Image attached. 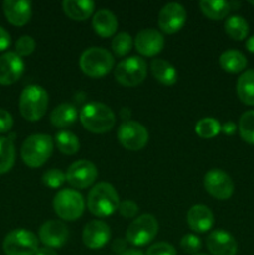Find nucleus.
Listing matches in <instances>:
<instances>
[{
    "instance_id": "nucleus-37",
    "label": "nucleus",
    "mask_w": 254,
    "mask_h": 255,
    "mask_svg": "<svg viewBox=\"0 0 254 255\" xmlns=\"http://www.w3.org/2000/svg\"><path fill=\"white\" fill-rule=\"evenodd\" d=\"M146 255H177V252L172 244L158 242L147 249Z\"/></svg>"
},
{
    "instance_id": "nucleus-26",
    "label": "nucleus",
    "mask_w": 254,
    "mask_h": 255,
    "mask_svg": "<svg viewBox=\"0 0 254 255\" xmlns=\"http://www.w3.org/2000/svg\"><path fill=\"white\" fill-rule=\"evenodd\" d=\"M237 95L244 105L254 106V70H247L239 76Z\"/></svg>"
},
{
    "instance_id": "nucleus-18",
    "label": "nucleus",
    "mask_w": 254,
    "mask_h": 255,
    "mask_svg": "<svg viewBox=\"0 0 254 255\" xmlns=\"http://www.w3.org/2000/svg\"><path fill=\"white\" fill-rule=\"evenodd\" d=\"M207 248L212 255H236L238 252V244L228 232L217 229L207 238Z\"/></svg>"
},
{
    "instance_id": "nucleus-24",
    "label": "nucleus",
    "mask_w": 254,
    "mask_h": 255,
    "mask_svg": "<svg viewBox=\"0 0 254 255\" xmlns=\"http://www.w3.org/2000/svg\"><path fill=\"white\" fill-rule=\"evenodd\" d=\"M151 71L157 81L163 85H167V86L176 84L177 77H178L176 69L168 61L163 59L152 60Z\"/></svg>"
},
{
    "instance_id": "nucleus-11",
    "label": "nucleus",
    "mask_w": 254,
    "mask_h": 255,
    "mask_svg": "<svg viewBox=\"0 0 254 255\" xmlns=\"http://www.w3.org/2000/svg\"><path fill=\"white\" fill-rule=\"evenodd\" d=\"M204 189L219 201H226L234 192V183L231 177L222 169L214 168L206 173L203 179Z\"/></svg>"
},
{
    "instance_id": "nucleus-13",
    "label": "nucleus",
    "mask_w": 254,
    "mask_h": 255,
    "mask_svg": "<svg viewBox=\"0 0 254 255\" xmlns=\"http://www.w3.org/2000/svg\"><path fill=\"white\" fill-rule=\"evenodd\" d=\"M186 20V9L178 2H169L159 11L158 26L166 34H176L184 26Z\"/></svg>"
},
{
    "instance_id": "nucleus-33",
    "label": "nucleus",
    "mask_w": 254,
    "mask_h": 255,
    "mask_svg": "<svg viewBox=\"0 0 254 255\" xmlns=\"http://www.w3.org/2000/svg\"><path fill=\"white\" fill-rule=\"evenodd\" d=\"M132 45H133L132 37L127 32H120V34H117L111 42L112 51H114V54L116 56L120 57L126 56L131 51Z\"/></svg>"
},
{
    "instance_id": "nucleus-28",
    "label": "nucleus",
    "mask_w": 254,
    "mask_h": 255,
    "mask_svg": "<svg viewBox=\"0 0 254 255\" xmlns=\"http://www.w3.org/2000/svg\"><path fill=\"white\" fill-rule=\"evenodd\" d=\"M15 144L9 137H0V174H4L12 168L15 163Z\"/></svg>"
},
{
    "instance_id": "nucleus-31",
    "label": "nucleus",
    "mask_w": 254,
    "mask_h": 255,
    "mask_svg": "<svg viewBox=\"0 0 254 255\" xmlns=\"http://www.w3.org/2000/svg\"><path fill=\"white\" fill-rule=\"evenodd\" d=\"M221 124L213 117H204L196 125V133L201 138L209 139L216 137L221 132Z\"/></svg>"
},
{
    "instance_id": "nucleus-30",
    "label": "nucleus",
    "mask_w": 254,
    "mask_h": 255,
    "mask_svg": "<svg viewBox=\"0 0 254 255\" xmlns=\"http://www.w3.org/2000/svg\"><path fill=\"white\" fill-rule=\"evenodd\" d=\"M55 142H56L59 151L67 156L77 153L80 149L79 138L70 131H60L59 133H56Z\"/></svg>"
},
{
    "instance_id": "nucleus-1",
    "label": "nucleus",
    "mask_w": 254,
    "mask_h": 255,
    "mask_svg": "<svg viewBox=\"0 0 254 255\" xmlns=\"http://www.w3.org/2000/svg\"><path fill=\"white\" fill-rule=\"evenodd\" d=\"M80 121L87 131L92 133H106L115 126L116 117L107 105L100 102H90L82 107Z\"/></svg>"
},
{
    "instance_id": "nucleus-12",
    "label": "nucleus",
    "mask_w": 254,
    "mask_h": 255,
    "mask_svg": "<svg viewBox=\"0 0 254 255\" xmlns=\"http://www.w3.org/2000/svg\"><path fill=\"white\" fill-rule=\"evenodd\" d=\"M96 166L87 159L76 161L69 167L66 172V182L71 187L77 189H84L94 184L97 178Z\"/></svg>"
},
{
    "instance_id": "nucleus-22",
    "label": "nucleus",
    "mask_w": 254,
    "mask_h": 255,
    "mask_svg": "<svg viewBox=\"0 0 254 255\" xmlns=\"http://www.w3.org/2000/svg\"><path fill=\"white\" fill-rule=\"evenodd\" d=\"M62 9L67 17L75 21L87 20L95 10V2L91 0H65Z\"/></svg>"
},
{
    "instance_id": "nucleus-8",
    "label": "nucleus",
    "mask_w": 254,
    "mask_h": 255,
    "mask_svg": "<svg viewBox=\"0 0 254 255\" xmlns=\"http://www.w3.org/2000/svg\"><path fill=\"white\" fill-rule=\"evenodd\" d=\"M158 233V222L152 214L137 217L126 231V241L134 247L147 246Z\"/></svg>"
},
{
    "instance_id": "nucleus-20",
    "label": "nucleus",
    "mask_w": 254,
    "mask_h": 255,
    "mask_svg": "<svg viewBox=\"0 0 254 255\" xmlns=\"http://www.w3.org/2000/svg\"><path fill=\"white\" fill-rule=\"evenodd\" d=\"M187 223L192 231L197 233H206L213 227L214 216L207 206L196 204L187 213Z\"/></svg>"
},
{
    "instance_id": "nucleus-27",
    "label": "nucleus",
    "mask_w": 254,
    "mask_h": 255,
    "mask_svg": "<svg viewBox=\"0 0 254 255\" xmlns=\"http://www.w3.org/2000/svg\"><path fill=\"white\" fill-rule=\"evenodd\" d=\"M201 11L211 20H222L231 11V2L223 0H202L199 2Z\"/></svg>"
},
{
    "instance_id": "nucleus-43",
    "label": "nucleus",
    "mask_w": 254,
    "mask_h": 255,
    "mask_svg": "<svg viewBox=\"0 0 254 255\" xmlns=\"http://www.w3.org/2000/svg\"><path fill=\"white\" fill-rule=\"evenodd\" d=\"M246 47L249 52L254 54V36H251L246 42Z\"/></svg>"
},
{
    "instance_id": "nucleus-3",
    "label": "nucleus",
    "mask_w": 254,
    "mask_h": 255,
    "mask_svg": "<svg viewBox=\"0 0 254 255\" xmlns=\"http://www.w3.org/2000/svg\"><path fill=\"white\" fill-rule=\"evenodd\" d=\"M54 151V142L49 134H31L21 146V158L26 166L39 168L46 163Z\"/></svg>"
},
{
    "instance_id": "nucleus-5",
    "label": "nucleus",
    "mask_w": 254,
    "mask_h": 255,
    "mask_svg": "<svg viewBox=\"0 0 254 255\" xmlns=\"http://www.w3.org/2000/svg\"><path fill=\"white\" fill-rule=\"evenodd\" d=\"M115 60L111 52L104 47H90L80 57L82 72L90 77H102L114 69Z\"/></svg>"
},
{
    "instance_id": "nucleus-35",
    "label": "nucleus",
    "mask_w": 254,
    "mask_h": 255,
    "mask_svg": "<svg viewBox=\"0 0 254 255\" xmlns=\"http://www.w3.org/2000/svg\"><path fill=\"white\" fill-rule=\"evenodd\" d=\"M35 47H36V42H35V40L31 36H27V35L19 37V40L16 41V45H15L16 54L20 57L31 55L34 52Z\"/></svg>"
},
{
    "instance_id": "nucleus-38",
    "label": "nucleus",
    "mask_w": 254,
    "mask_h": 255,
    "mask_svg": "<svg viewBox=\"0 0 254 255\" xmlns=\"http://www.w3.org/2000/svg\"><path fill=\"white\" fill-rule=\"evenodd\" d=\"M139 208L133 201H124V202H120V206H119V212L122 217L125 218H134L138 213Z\"/></svg>"
},
{
    "instance_id": "nucleus-19",
    "label": "nucleus",
    "mask_w": 254,
    "mask_h": 255,
    "mask_svg": "<svg viewBox=\"0 0 254 255\" xmlns=\"http://www.w3.org/2000/svg\"><path fill=\"white\" fill-rule=\"evenodd\" d=\"M2 10L7 21L15 26H22L31 19V2L27 0H5Z\"/></svg>"
},
{
    "instance_id": "nucleus-39",
    "label": "nucleus",
    "mask_w": 254,
    "mask_h": 255,
    "mask_svg": "<svg viewBox=\"0 0 254 255\" xmlns=\"http://www.w3.org/2000/svg\"><path fill=\"white\" fill-rule=\"evenodd\" d=\"M12 125H14V120H12L10 112L0 107V133L9 132L11 129Z\"/></svg>"
},
{
    "instance_id": "nucleus-46",
    "label": "nucleus",
    "mask_w": 254,
    "mask_h": 255,
    "mask_svg": "<svg viewBox=\"0 0 254 255\" xmlns=\"http://www.w3.org/2000/svg\"><path fill=\"white\" fill-rule=\"evenodd\" d=\"M193 255H208V254H204V253H197V254H193Z\"/></svg>"
},
{
    "instance_id": "nucleus-4",
    "label": "nucleus",
    "mask_w": 254,
    "mask_h": 255,
    "mask_svg": "<svg viewBox=\"0 0 254 255\" xmlns=\"http://www.w3.org/2000/svg\"><path fill=\"white\" fill-rule=\"evenodd\" d=\"M49 95L39 85H29L22 90L19 100L20 114L27 121H39L46 114Z\"/></svg>"
},
{
    "instance_id": "nucleus-29",
    "label": "nucleus",
    "mask_w": 254,
    "mask_h": 255,
    "mask_svg": "<svg viewBox=\"0 0 254 255\" xmlns=\"http://www.w3.org/2000/svg\"><path fill=\"white\" fill-rule=\"evenodd\" d=\"M224 30L226 34L228 35L231 39L236 40V41H241L247 37L249 32L248 22L243 19L242 16L234 15V16L228 17L224 22Z\"/></svg>"
},
{
    "instance_id": "nucleus-21",
    "label": "nucleus",
    "mask_w": 254,
    "mask_h": 255,
    "mask_svg": "<svg viewBox=\"0 0 254 255\" xmlns=\"http://www.w3.org/2000/svg\"><path fill=\"white\" fill-rule=\"evenodd\" d=\"M92 27L99 36L111 37L116 34L119 21L114 12L107 9H101L95 12L92 17Z\"/></svg>"
},
{
    "instance_id": "nucleus-15",
    "label": "nucleus",
    "mask_w": 254,
    "mask_h": 255,
    "mask_svg": "<svg viewBox=\"0 0 254 255\" xmlns=\"http://www.w3.org/2000/svg\"><path fill=\"white\" fill-rule=\"evenodd\" d=\"M136 50L143 56H156L163 50V35L156 29H143L137 34L134 39Z\"/></svg>"
},
{
    "instance_id": "nucleus-45",
    "label": "nucleus",
    "mask_w": 254,
    "mask_h": 255,
    "mask_svg": "<svg viewBox=\"0 0 254 255\" xmlns=\"http://www.w3.org/2000/svg\"><path fill=\"white\" fill-rule=\"evenodd\" d=\"M121 116H122V119L125 120V122L129 121V116H131V112H129L128 109H122L121 110Z\"/></svg>"
},
{
    "instance_id": "nucleus-47",
    "label": "nucleus",
    "mask_w": 254,
    "mask_h": 255,
    "mask_svg": "<svg viewBox=\"0 0 254 255\" xmlns=\"http://www.w3.org/2000/svg\"><path fill=\"white\" fill-rule=\"evenodd\" d=\"M251 4H254V1H251Z\"/></svg>"
},
{
    "instance_id": "nucleus-25",
    "label": "nucleus",
    "mask_w": 254,
    "mask_h": 255,
    "mask_svg": "<svg viewBox=\"0 0 254 255\" xmlns=\"http://www.w3.org/2000/svg\"><path fill=\"white\" fill-rule=\"evenodd\" d=\"M219 65L229 74H238L247 67V59L238 50H227L219 56Z\"/></svg>"
},
{
    "instance_id": "nucleus-16",
    "label": "nucleus",
    "mask_w": 254,
    "mask_h": 255,
    "mask_svg": "<svg viewBox=\"0 0 254 255\" xmlns=\"http://www.w3.org/2000/svg\"><path fill=\"white\" fill-rule=\"evenodd\" d=\"M25 64L16 52L7 51L0 56V85H11L21 77Z\"/></svg>"
},
{
    "instance_id": "nucleus-36",
    "label": "nucleus",
    "mask_w": 254,
    "mask_h": 255,
    "mask_svg": "<svg viewBox=\"0 0 254 255\" xmlns=\"http://www.w3.org/2000/svg\"><path fill=\"white\" fill-rule=\"evenodd\" d=\"M181 248L183 249L184 253L188 254H197L199 249L202 248V242L201 238H198L194 234H186L183 238L181 239Z\"/></svg>"
},
{
    "instance_id": "nucleus-10",
    "label": "nucleus",
    "mask_w": 254,
    "mask_h": 255,
    "mask_svg": "<svg viewBox=\"0 0 254 255\" xmlns=\"http://www.w3.org/2000/svg\"><path fill=\"white\" fill-rule=\"evenodd\" d=\"M120 143L128 151H139L148 142V131L143 125L136 121L122 122L117 131Z\"/></svg>"
},
{
    "instance_id": "nucleus-32",
    "label": "nucleus",
    "mask_w": 254,
    "mask_h": 255,
    "mask_svg": "<svg viewBox=\"0 0 254 255\" xmlns=\"http://www.w3.org/2000/svg\"><path fill=\"white\" fill-rule=\"evenodd\" d=\"M238 131L243 141L249 144H254V110L242 115L239 119Z\"/></svg>"
},
{
    "instance_id": "nucleus-44",
    "label": "nucleus",
    "mask_w": 254,
    "mask_h": 255,
    "mask_svg": "<svg viewBox=\"0 0 254 255\" xmlns=\"http://www.w3.org/2000/svg\"><path fill=\"white\" fill-rule=\"evenodd\" d=\"M120 255H146L142 253L141 251H137V249H126L125 252H122Z\"/></svg>"
},
{
    "instance_id": "nucleus-42",
    "label": "nucleus",
    "mask_w": 254,
    "mask_h": 255,
    "mask_svg": "<svg viewBox=\"0 0 254 255\" xmlns=\"http://www.w3.org/2000/svg\"><path fill=\"white\" fill-rule=\"evenodd\" d=\"M35 255H59L56 252L54 251L52 248H47V247H44V248H39L37 249L36 254Z\"/></svg>"
},
{
    "instance_id": "nucleus-34",
    "label": "nucleus",
    "mask_w": 254,
    "mask_h": 255,
    "mask_svg": "<svg viewBox=\"0 0 254 255\" xmlns=\"http://www.w3.org/2000/svg\"><path fill=\"white\" fill-rule=\"evenodd\" d=\"M42 182L49 188H60L66 182V173H64V172L56 168L49 169L42 176Z\"/></svg>"
},
{
    "instance_id": "nucleus-6",
    "label": "nucleus",
    "mask_w": 254,
    "mask_h": 255,
    "mask_svg": "<svg viewBox=\"0 0 254 255\" xmlns=\"http://www.w3.org/2000/svg\"><path fill=\"white\" fill-rule=\"evenodd\" d=\"M54 211L65 221H76L85 211L84 197L75 189H61L55 194Z\"/></svg>"
},
{
    "instance_id": "nucleus-41",
    "label": "nucleus",
    "mask_w": 254,
    "mask_h": 255,
    "mask_svg": "<svg viewBox=\"0 0 254 255\" xmlns=\"http://www.w3.org/2000/svg\"><path fill=\"white\" fill-rule=\"evenodd\" d=\"M236 129H237V126L231 121H228L227 124H224L223 126L221 127V131L226 134H233L234 132H236Z\"/></svg>"
},
{
    "instance_id": "nucleus-14",
    "label": "nucleus",
    "mask_w": 254,
    "mask_h": 255,
    "mask_svg": "<svg viewBox=\"0 0 254 255\" xmlns=\"http://www.w3.org/2000/svg\"><path fill=\"white\" fill-rule=\"evenodd\" d=\"M69 238V229L60 221H47L40 227L39 239L47 248H61Z\"/></svg>"
},
{
    "instance_id": "nucleus-9",
    "label": "nucleus",
    "mask_w": 254,
    "mask_h": 255,
    "mask_svg": "<svg viewBox=\"0 0 254 255\" xmlns=\"http://www.w3.org/2000/svg\"><path fill=\"white\" fill-rule=\"evenodd\" d=\"M147 76V65L142 57L131 56L122 60L115 69V79L126 87H134L142 84Z\"/></svg>"
},
{
    "instance_id": "nucleus-17",
    "label": "nucleus",
    "mask_w": 254,
    "mask_h": 255,
    "mask_svg": "<svg viewBox=\"0 0 254 255\" xmlns=\"http://www.w3.org/2000/svg\"><path fill=\"white\" fill-rule=\"evenodd\" d=\"M111 238V231L107 223L102 221H91L85 226L82 242L90 249H101Z\"/></svg>"
},
{
    "instance_id": "nucleus-23",
    "label": "nucleus",
    "mask_w": 254,
    "mask_h": 255,
    "mask_svg": "<svg viewBox=\"0 0 254 255\" xmlns=\"http://www.w3.org/2000/svg\"><path fill=\"white\" fill-rule=\"evenodd\" d=\"M77 110L71 104H61L52 110L50 115V121L57 128L69 127L76 121Z\"/></svg>"
},
{
    "instance_id": "nucleus-7",
    "label": "nucleus",
    "mask_w": 254,
    "mask_h": 255,
    "mask_svg": "<svg viewBox=\"0 0 254 255\" xmlns=\"http://www.w3.org/2000/svg\"><path fill=\"white\" fill-rule=\"evenodd\" d=\"M2 249L6 255H35L39 249V239L26 229H14L5 237Z\"/></svg>"
},
{
    "instance_id": "nucleus-2",
    "label": "nucleus",
    "mask_w": 254,
    "mask_h": 255,
    "mask_svg": "<svg viewBox=\"0 0 254 255\" xmlns=\"http://www.w3.org/2000/svg\"><path fill=\"white\" fill-rule=\"evenodd\" d=\"M120 198L112 184L101 182L90 191L87 208L96 217H109L119 209Z\"/></svg>"
},
{
    "instance_id": "nucleus-40",
    "label": "nucleus",
    "mask_w": 254,
    "mask_h": 255,
    "mask_svg": "<svg viewBox=\"0 0 254 255\" xmlns=\"http://www.w3.org/2000/svg\"><path fill=\"white\" fill-rule=\"evenodd\" d=\"M11 44V37L10 34L4 29L2 26H0V51H4Z\"/></svg>"
}]
</instances>
